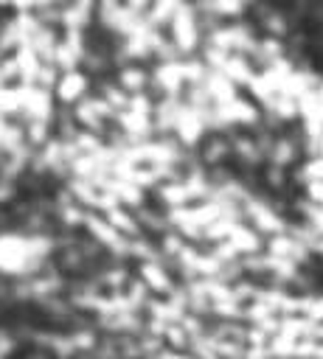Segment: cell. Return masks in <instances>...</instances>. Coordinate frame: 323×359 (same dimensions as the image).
Wrapping results in <instances>:
<instances>
[{"instance_id": "6da1fadb", "label": "cell", "mask_w": 323, "mask_h": 359, "mask_svg": "<svg viewBox=\"0 0 323 359\" xmlns=\"http://www.w3.org/2000/svg\"><path fill=\"white\" fill-rule=\"evenodd\" d=\"M90 93H93V79L84 70H70V73H62V79L53 90V98L59 107H76Z\"/></svg>"}]
</instances>
